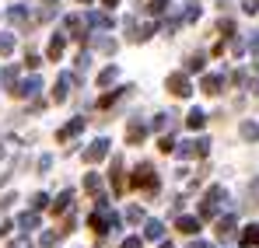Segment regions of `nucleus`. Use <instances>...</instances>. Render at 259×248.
Instances as JSON below:
<instances>
[{
    "label": "nucleus",
    "instance_id": "obj_34",
    "mask_svg": "<svg viewBox=\"0 0 259 248\" xmlns=\"http://www.w3.org/2000/svg\"><path fill=\"white\" fill-rule=\"evenodd\" d=\"M158 147H161L165 154H172V151H175V140H172V133H168V136H161V143H158Z\"/></svg>",
    "mask_w": 259,
    "mask_h": 248
},
{
    "label": "nucleus",
    "instance_id": "obj_31",
    "mask_svg": "<svg viewBox=\"0 0 259 248\" xmlns=\"http://www.w3.org/2000/svg\"><path fill=\"white\" fill-rule=\"evenodd\" d=\"M95 45H98L102 53H116V39H98Z\"/></svg>",
    "mask_w": 259,
    "mask_h": 248
},
{
    "label": "nucleus",
    "instance_id": "obj_9",
    "mask_svg": "<svg viewBox=\"0 0 259 248\" xmlns=\"http://www.w3.org/2000/svg\"><path fill=\"white\" fill-rule=\"evenodd\" d=\"M144 238H147V241H161V238H165V224H161V220H147V224H144Z\"/></svg>",
    "mask_w": 259,
    "mask_h": 248
},
{
    "label": "nucleus",
    "instance_id": "obj_7",
    "mask_svg": "<svg viewBox=\"0 0 259 248\" xmlns=\"http://www.w3.org/2000/svg\"><path fill=\"white\" fill-rule=\"evenodd\" d=\"M102 158H109V140H105V136H98V140L84 151V161H88V165H98Z\"/></svg>",
    "mask_w": 259,
    "mask_h": 248
},
{
    "label": "nucleus",
    "instance_id": "obj_41",
    "mask_svg": "<svg viewBox=\"0 0 259 248\" xmlns=\"http://www.w3.org/2000/svg\"><path fill=\"white\" fill-rule=\"evenodd\" d=\"M193 248H214V245H210V241H200V238H196V241H193Z\"/></svg>",
    "mask_w": 259,
    "mask_h": 248
},
{
    "label": "nucleus",
    "instance_id": "obj_29",
    "mask_svg": "<svg viewBox=\"0 0 259 248\" xmlns=\"http://www.w3.org/2000/svg\"><path fill=\"white\" fill-rule=\"evenodd\" d=\"M46 207H49V196H46V192H35V196H32V210L39 213V210H46Z\"/></svg>",
    "mask_w": 259,
    "mask_h": 248
},
{
    "label": "nucleus",
    "instance_id": "obj_32",
    "mask_svg": "<svg viewBox=\"0 0 259 248\" xmlns=\"http://www.w3.org/2000/svg\"><path fill=\"white\" fill-rule=\"evenodd\" d=\"M140 217H144V210H140V207H130L126 210V220H130V224H140Z\"/></svg>",
    "mask_w": 259,
    "mask_h": 248
},
{
    "label": "nucleus",
    "instance_id": "obj_21",
    "mask_svg": "<svg viewBox=\"0 0 259 248\" xmlns=\"http://www.w3.org/2000/svg\"><path fill=\"white\" fill-rule=\"evenodd\" d=\"M18 227H21V231H35V227H39V213H35V210L21 213V217H18Z\"/></svg>",
    "mask_w": 259,
    "mask_h": 248
},
{
    "label": "nucleus",
    "instance_id": "obj_30",
    "mask_svg": "<svg viewBox=\"0 0 259 248\" xmlns=\"http://www.w3.org/2000/svg\"><path fill=\"white\" fill-rule=\"evenodd\" d=\"M11 49H14V39L11 35H0V56H7Z\"/></svg>",
    "mask_w": 259,
    "mask_h": 248
},
{
    "label": "nucleus",
    "instance_id": "obj_1",
    "mask_svg": "<svg viewBox=\"0 0 259 248\" xmlns=\"http://www.w3.org/2000/svg\"><path fill=\"white\" fill-rule=\"evenodd\" d=\"M88 227H91V231H98V234L119 231V217H116V210L109 207V200H105V196H98V207H95V213L88 217Z\"/></svg>",
    "mask_w": 259,
    "mask_h": 248
},
{
    "label": "nucleus",
    "instance_id": "obj_6",
    "mask_svg": "<svg viewBox=\"0 0 259 248\" xmlns=\"http://www.w3.org/2000/svg\"><path fill=\"white\" fill-rule=\"evenodd\" d=\"M168 91H172L175 98H186V94H193L189 74H168Z\"/></svg>",
    "mask_w": 259,
    "mask_h": 248
},
{
    "label": "nucleus",
    "instance_id": "obj_44",
    "mask_svg": "<svg viewBox=\"0 0 259 248\" xmlns=\"http://www.w3.org/2000/svg\"><path fill=\"white\" fill-rule=\"evenodd\" d=\"M102 4H105V7H116V4H119V0H102Z\"/></svg>",
    "mask_w": 259,
    "mask_h": 248
},
{
    "label": "nucleus",
    "instance_id": "obj_24",
    "mask_svg": "<svg viewBox=\"0 0 259 248\" xmlns=\"http://www.w3.org/2000/svg\"><path fill=\"white\" fill-rule=\"evenodd\" d=\"M154 129H158V133H172L175 129V116L172 112H168V116H158V119H154Z\"/></svg>",
    "mask_w": 259,
    "mask_h": 248
},
{
    "label": "nucleus",
    "instance_id": "obj_14",
    "mask_svg": "<svg viewBox=\"0 0 259 248\" xmlns=\"http://www.w3.org/2000/svg\"><path fill=\"white\" fill-rule=\"evenodd\" d=\"M84 123H88V119H74V123H67L60 133H56V140H70V136H77V133L84 129Z\"/></svg>",
    "mask_w": 259,
    "mask_h": 248
},
{
    "label": "nucleus",
    "instance_id": "obj_28",
    "mask_svg": "<svg viewBox=\"0 0 259 248\" xmlns=\"http://www.w3.org/2000/svg\"><path fill=\"white\" fill-rule=\"evenodd\" d=\"M172 7V0H151V7H147V14H165Z\"/></svg>",
    "mask_w": 259,
    "mask_h": 248
},
{
    "label": "nucleus",
    "instance_id": "obj_37",
    "mask_svg": "<svg viewBox=\"0 0 259 248\" xmlns=\"http://www.w3.org/2000/svg\"><path fill=\"white\" fill-rule=\"evenodd\" d=\"M242 11H245V14H256V11H259V0H245V7H242Z\"/></svg>",
    "mask_w": 259,
    "mask_h": 248
},
{
    "label": "nucleus",
    "instance_id": "obj_35",
    "mask_svg": "<svg viewBox=\"0 0 259 248\" xmlns=\"http://www.w3.org/2000/svg\"><path fill=\"white\" fill-rule=\"evenodd\" d=\"M249 200L259 207V178H252V185H249Z\"/></svg>",
    "mask_w": 259,
    "mask_h": 248
},
{
    "label": "nucleus",
    "instance_id": "obj_36",
    "mask_svg": "<svg viewBox=\"0 0 259 248\" xmlns=\"http://www.w3.org/2000/svg\"><path fill=\"white\" fill-rule=\"evenodd\" d=\"M88 63H91V53H81L77 56V70H88Z\"/></svg>",
    "mask_w": 259,
    "mask_h": 248
},
{
    "label": "nucleus",
    "instance_id": "obj_20",
    "mask_svg": "<svg viewBox=\"0 0 259 248\" xmlns=\"http://www.w3.org/2000/svg\"><path fill=\"white\" fill-rule=\"evenodd\" d=\"M7 18H11L14 25H28V11H25V4H11Z\"/></svg>",
    "mask_w": 259,
    "mask_h": 248
},
{
    "label": "nucleus",
    "instance_id": "obj_2",
    "mask_svg": "<svg viewBox=\"0 0 259 248\" xmlns=\"http://www.w3.org/2000/svg\"><path fill=\"white\" fill-rule=\"evenodd\" d=\"M207 151H210V140H207V136H200V140H186V143H175L172 154H179L182 161H193V158H207Z\"/></svg>",
    "mask_w": 259,
    "mask_h": 248
},
{
    "label": "nucleus",
    "instance_id": "obj_22",
    "mask_svg": "<svg viewBox=\"0 0 259 248\" xmlns=\"http://www.w3.org/2000/svg\"><path fill=\"white\" fill-rule=\"evenodd\" d=\"M70 203H74V192L67 189V192H60V196H56V203H53V213H67V210H70Z\"/></svg>",
    "mask_w": 259,
    "mask_h": 248
},
{
    "label": "nucleus",
    "instance_id": "obj_11",
    "mask_svg": "<svg viewBox=\"0 0 259 248\" xmlns=\"http://www.w3.org/2000/svg\"><path fill=\"white\" fill-rule=\"evenodd\" d=\"M231 234H235V217L228 213V217H221V220H217V238H221V241H228Z\"/></svg>",
    "mask_w": 259,
    "mask_h": 248
},
{
    "label": "nucleus",
    "instance_id": "obj_23",
    "mask_svg": "<svg viewBox=\"0 0 259 248\" xmlns=\"http://www.w3.org/2000/svg\"><path fill=\"white\" fill-rule=\"evenodd\" d=\"M203 63H207V56H203V53H193V56L186 60V74H200Z\"/></svg>",
    "mask_w": 259,
    "mask_h": 248
},
{
    "label": "nucleus",
    "instance_id": "obj_46",
    "mask_svg": "<svg viewBox=\"0 0 259 248\" xmlns=\"http://www.w3.org/2000/svg\"><path fill=\"white\" fill-rule=\"evenodd\" d=\"M0 158H4V147H0Z\"/></svg>",
    "mask_w": 259,
    "mask_h": 248
},
{
    "label": "nucleus",
    "instance_id": "obj_25",
    "mask_svg": "<svg viewBox=\"0 0 259 248\" xmlns=\"http://www.w3.org/2000/svg\"><path fill=\"white\" fill-rule=\"evenodd\" d=\"M203 123H207V116H203L200 109H193V112L186 116V126H189V129H203Z\"/></svg>",
    "mask_w": 259,
    "mask_h": 248
},
{
    "label": "nucleus",
    "instance_id": "obj_18",
    "mask_svg": "<svg viewBox=\"0 0 259 248\" xmlns=\"http://www.w3.org/2000/svg\"><path fill=\"white\" fill-rule=\"evenodd\" d=\"M63 49H67V35H53L49 39V60H60Z\"/></svg>",
    "mask_w": 259,
    "mask_h": 248
},
{
    "label": "nucleus",
    "instance_id": "obj_13",
    "mask_svg": "<svg viewBox=\"0 0 259 248\" xmlns=\"http://www.w3.org/2000/svg\"><path fill=\"white\" fill-rule=\"evenodd\" d=\"M84 192H91L95 200H98V196H105V185H102V178H98V175H84Z\"/></svg>",
    "mask_w": 259,
    "mask_h": 248
},
{
    "label": "nucleus",
    "instance_id": "obj_27",
    "mask_svg": "<svg viewBox=\"0 0 259 248\" xmlns=\"http://www.w3.org/2000/svg\"><path fill=\"white\" fill-rule=\"evenodd\" d=\"M116 77H119V70H116V67H105V70L98 74V84H102V87H109V84L116 81Z\"/></svg>",
    "mask_w": 259,
    "mask_h": 248
},
{
    "label": "nucleus",
    "instance_id": "obj_3",
    "mask_svg": "<svg viewBox=\"0 0 259 248\" xmlns=\"http://www.w3.org/2000/svg\"><path fill=\"white\" fill-rule=\"evenodd\" d=\"M221 200H228L224 185H210V189H207V200H203V207H200V220L214 217V213H217V207H221Z\"/></svg>",
    "mask_w": 259,
    "mask_h": 248
},
{
    "label": "nucleus",
    "instance_id": "obj_15",
    "mask_svg": "<svg viewBox=\"0 0 259 248\" xmlns=\"http://www.w3.org/2000/svg\"><path fill=\"white\" fill-rule=\"evenodd\" d=\"M175 227H179L182 234H196V231H200V217H179Z\"/></svg>",
    "mask_w": 259,
    "mask_h": 248
},
{
    "label": "nucleus",
    "instance_id": "obj_16",
    "mask_svg": "<svg viewBox=\"0 0 259 248\" xmlns=\"http://www.w3.org/2000/svg\"><path fill=\"white\" fill-rule=\"evenodd\" d=\"M144 136H147V126L140 123V119H133V123H130V129H126V140H130V143H140Z\"/></svg>",
    "mask_w": 259,
    "mask_h": 248
},
{
    "label": "nucleus",
    "instance_id": "obj_12",
    "mask_svg": "<svg viewBox=\"0 0 259 248\" xmlns=\"http://www.w3.org/2000/svg\"><path fill=\"white\" fill-rule=\"evenodd\" d=\"M221 87H224V74H207L203 77V91L207 94H221Z\"/></svg>",
    "mask_w": 259,
    "mask_h": 248
},
{
    "label": "nucleus",
    "instance_id": "obj_45",
    "mask_svg": "<svg viewBox=\"0 0 259 248\" xmlns=\"http://www.w3.org/2000/svg\"><path fill=\"white\" fill-rule=\"evenodd\" d=\"M161 248H172V245H168V241H165V245H161Z\"/></svg>",
    "mask_w": 259,
    "mask_h": 248
},
{
    "label": "nucleus",
    "instance_id": "obj_8",
    "mask_svg": "<svg viewBox=\"0 0 259 248\" xmlns=\"http://www.w3.org/2000/svg\"><path fill=\"white\" fill-rule=\"evenodd\" d=\"M84 25H91V28H112V18H109L105 11H88Z\"/></svg>",
    "mask_w": 259,
    "mask_h": 248
},
{
    "label": "nucleus",
    "instance_id": "obj_19",
    "mask_svg": "<svg viewBox=\"0 0 259 248\" xmlns=\"http://www.w3.org/2000/svg\"><path fill=\"white\" fill-rule=\"evenodd\" d=\"M14 84H18V67H4V70H0V87L14 91Z\"/></svg>",
    "mask_w": 259,
    "mask_h": 248
},
{
    "label": "nucleus",
    "instance_id": "obj_40",
    "mask_svg": "<svg viewBox=\"0 0 259 248\" xmlns=\"http://www.w3.org/2000/svg\"><path fill=\"white\" fill-rule=\"evenodd\" d=\"M14 248H32V241L28 238H14Z\"/></svg>",
    "mask_w": 259,
    "mask_h": 248
},
{
    "label": "nucleus",
    "instance_id": "obj_26",
    "mask_svg": "<svg viewBox=\"0 0 259 248\" xmlns=\"http://www.w3.org/2000/svg\"><path fill=\"white\" fill-rule=\"evenodd\" d=\"M242 136H245L249 143H256L259 140V123H242Z\"/></svg>",
    "mask_w": 259,
    "mask_h": 248
},
{
    "label": "nucleus",
    "instance_id": "obj_17",
    "mask_svg": "<svg viewBox=\"0 0 259 248\" xmlns=\"http://www.w3.org/2000/svg\"><path fill=\"white\" fill-rule=\"evenodd\" d=\"M242 245L245 248H259V224H249V227L242 231Z\"/></svg>",
    "mask_w": 259,
    "mask_h": 248
},
{
    "label": "nucleus",
    "instance_id": "obj_42",
    "mask_svg": "<svg viewBox=\"0 0 259 248\" xmlns=\"http://www.w3.org/2000/svg\"><path fill=\"white\" fill-rule=\"evenodd\" d=\"M249 45H252V53H259V32L252 35V42H249Z\"/></svg>",
    "mask_w": 259,
    "mask_h": 248
},
{
    "label": "nucleus",
    "instance_id": "obj_48",
    "mask_svg": "<svg viewBox=\"0 0 259 248\" xmlns=\"http://www.w3.org/2000/svg\"><path fill=\"white\" fill-rule=\"evenodd\" d=\"M81 4H91V0H81Z\"/></svg>",
    "mask_w": 259,
    "mask_h": 248
},
{
    "label": "nucleus",
    "instance_id": "obj_5",
    "mask_svg": "<svg viewBox=\"0 0 259 248\" xmlns=\"http://www.w3.org/2000/svg\"><path fill=\"white\" fill-rule=\"evenodd\" d=\"M39 91H42V77H35V74H32V77H25L21 84H14V91H11V94H18V98H35Z\"/></svg>",
    "mask_w": 259,
    "mask_h": 248
},
{
    "label": "nucleus",
    "instance_id": "obj_33",
    "mask_svg": "<svg viewBox=\"0 0 259 248\" xmlns=\"http://www.w3.org/2000/svg\"><path fill=\"white\" fill-rule=\"evenodd\" d=\"M53 245H56V231H46L42 241H39V248H53Z\"/></svg>",
    "mask_w": 259,
    "mask_h": 248
},
{
    "label": "nucleus",
    "instance_id": "obj_47",
    "mask_svg": "<svg viewBox=\"0 0 259 248\" xmlns=\"http://www.w3.org/2000/svg\"><path fill=\"white\" fill-rule=\"evenodd\" d=\"M46 4H56V0H46Z\"/></svg>",
    "mask_w": 259,
    "mask_h": 248
},
{
    "label": "nucleus",
    "instance_id": "obj_38",
    "mask_svg": "<svg viewBox=\"0 0 259 248\" xmlns=\"http://www.w3.org/2000/svg\"><path fill=\"white\" fill-rule=\"evenodd\" d=\"M49 168H53V158H49V154H46L42 161H39V171H49Z\"/></svg>",
    "mask_w": 259,
    "mask_h": 248
},
{
    "label": "nucleus",
    "instance_id": "obj_10",
    "mask_svg": "<svg viewBox=\"0 0 259 248\" xmlns=\"http://www.w3.org/2000/svg\"><path fill=\"white\" fill-rule=\"evenodd\" d=\"M77 81V77H70V74H60V81H56V87H53V98L56 102H67V87Z\"/></svg>",
    "mask_w": 259,
    "mask_h": 248
},
{
    "label": "nucleus",
    "instance_id": "obj_39",
    "mask_svg": "<svg viewBox=\"0 0 259 248\" xmlns=\"http://www.w3.org/2000/svg\"><path fill=\"white\" fill-rule=\"evenodd\" d=\"M119 248H140V238H126V241H123Z\"/></svg>",
    "mask_w": 259,
    "mask_h": 248
},
{
    "label": "nucleus",
    "instance_id": "obj_43",
    "mask_svg": "<svg viewBox=\"0 0 259 248\" xmlns=\"http://www.w3.org/2000/svg\"><path fill=\"white\" fill-rule=\"evenodd\" d=\"M7 231H11V224H0V238H4V234H7Z\"/></svg>",
    "mask_w": 259,
    "mask_h": 248
},
{
    "label": "nucleus",
    "instance_id": "obj_4",
    "mask_svg": "<svg viewBox=\"0 0 259 248\" xmlns=\"http://www.w3.org/2000/svg\"><path fill=\"white\" fill-rule=\"evenodd\" d=\"M133 185L154 192V189H158V175H154V168H151V165H137V171H133Z\"/></svg>",
    "mask_w": 259,
    "mask_h": 248
}]
</instances>
